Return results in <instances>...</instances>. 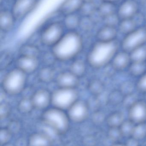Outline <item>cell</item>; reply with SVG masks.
<instances>
[{
    "instance_id": "6da1fadb",
    "label": "cell",
    "mask_w": 146,
    "mask_h": 146,
    "mask_svg": "<svg viewBox=\"0 0 146 146\" xmlns=\"http://www.w3.org/2000/svg\"><path fill=\"white\" fill-rule=\"evenodd\" d=\"M83 47L81 36L75 31H69L52 47V54L57 60L67 61L77 56Z\"/></svg>"
},
{
    "instance_id": "7a4b0ae2",
    "label": "cell",
    "mask_w": 146,
    "mask_h": 146,
    "mask_svg": "<svg viewBox=\"0 0 146 146\" xmlns=\"http://www.w3.org/2000/svg\"><path fill=\"white\" fill-rule=\"evenodd\" d=\"M119 46L116 40L109 42L97 41L87 54V62L89 66L95 69L108 66L118 52Z\"/></svg>"
},
{
    "instance_id": "3957f363",
    "label": "cell",
    "mask_w": 146,
    "mask_h": 146,
    "mask_svg": "<svg viewBox=\"0 0 146 146\" xmlns=\"http://www.w3.org/2000/svg\"><path fill=\"white\" fill-rule=\"evenodd\" d=\"M43 122L56 133H67L69 127V119L64 110L53 107L45 110L42 116Z\"/></svg>"
},
{
    "instance_id": "277c9868",
    "label": "cell",
    "mask_w": 146,
    "mask_h": 146,
    "mask_svg": "<svg viewBox=\"0 0 146 146\" xmlns=\"http://www.w3.org/2000/svg\"><path fill=\"white\" fill-rule=\"evenodd\" d=\"M26 80V74L18 68L13 69L7 73L3 80V90L9 95L19 94L25 86Z\"/></svg>"
},
{
    "instance_id": "5b68a950",
    "label": "cell",
    "mask_w": 146,
    "mask_h": 146,
    "mask_svg": "<svg viewBox=\"0 0 146 146\" xmlns=\"http://www.w3.org/2000/svg\"><path fill=\"white\" fill-rule=\"evenodd\" d=\"M75 88H59L51 94V102L54 107L67 110L78 100Z\"/></svg>"
},
{
    "instance_id": "8992f818",
    "label": "cell",
    "mask_w": 146,
    "mask_h": 146,
    "mask_svg": "<svg viewBox=\"0 0 146 146\" xmlns=\"http://www.w3.org/2000/svg\"><path fill=\"white\" fill-rule=\"evenodd\" d=\"M146 44V28L138 27L125 35L121 42V47L125 52L130 53L135 49Z\"/></svg>"
},
{
    "instance_id": "52a82bcc",
    "label": "cell",
    "mask_w": 146,
    "mask_h": 146,
    "mask_svg": "<svg viewBox=\"0 0 146 146\" xmlns=\"http://www.w3.org/2000/svg\"><path fill=\"white\" fill-rule=\"evenodd\" d=\"M64 27L62 23L55 21L49 24L43 30L40 40L43 44L53 47L64 35Z\"/></svg>"
},
{
    "instance_id": "ba28073f",
    "label": "cell",
    "mask_w": 146,
    "mask_h": 146,
    "mask_svg": "<svg viewBox=\"0 0 146 146\" xmlns=\"http://www.w3.org/2000/svg\"><path fill=\"white\" fill-rule=\"evenodd\" d=\"M39 0H14L11 7V13L16 21L27 17L37 6Z\"/></svg>"
},
{
    "instance_id": "9c48e42d",
    "label": "cell",
    "mask_w": 146,
    "mask_h": 146,
    "mask_svg": "<svg viewBox=\"0 0 146 146\" xmlns=\"http://www.w3.org/2000/svg\"><path fill=\"white\" fill-rule=\"evenodd\" d=\"M67 110L69 120L74 122L81 123L88 117L90 110L86 103L77 100Z\"/></svg>"
},
{
    "instance_id": "30bf717a",
    "label": "cell",
    "mask_w": 146,
    "mask_h": 146,
    "mask_svg": "<svg viewBox=\"0 0 146 146\" xmlns=\"http://www.w3.org/2000/svg\"><path fill=\"white\" fill-rule=\"evenodd\" d=\"M129 120L135 124L146 122V102L138 100L128 109Z\"/></svg>"
},
{
    "instance_id": "8fae6325",
    "label": "cell",
    "mask_w": 146,
    "mask_h": 146,
    "mask_svg": "<svg viewBox=\"0 0 146 146\" xmlns=\"http://www.w3.org/2000/svg\"><path fill=\"white\" fill-rule=\"evenodd\" d=\"M139 3L135 0H125L118 7L117 13L121 20L134 18L139 13Z\"/></svg>"
},
{
    "instance_id": "7c38bea8",
    "label": "cell",
    "mask_w": 146,
    "mask_h": 146,
    "mask_svg": "<svg viewBox=\"0 0 146 146\" xmlns=\"http://www.w3.org/2000/svg\"><path fill=\"white\" fill-rule=\"evenodd\" d=\"M31 98L34 109L37 110H46L51 104V94L46 89L37 90Z\"/></svg>"
},
{
    "instance_id": "4fadbf2b",
    "label": "cell",
    "mask_w": 146,
    "mask_h": 146,
    "mask_svg": "<svg viewBox=\"0 0 146 146\" xmlns=\"http://www.w3.org/2000/svg\"><path fill=\"white\" fill-rule=\"evenodd\" d=\"M131 62L129 53L122 50L116 54L111 64L115 71L122 72L128 68Z\"/></svg>"
},
{
    "instance_id": "5bb4252c",
    "label": "cell",
    "mask_w": 146,
    "mask_h": 146,
    "mask_svg": "<svg viewBox=\"0 0 146 146\" xmlns=\"http://www.w3.org/2000/svg\"><path fill=\"white\" fill-rule=\"evenodd\" d=\"M18 69L25 74H31L35 72L38 67V58L32 56L20 55L16 62Z\"/></svg>"
},
{
    "instance_id": "9a60e30c",
    "label": "cell",
    "mask_w": 146,
    "mask_h": 146,
    "mask_svg": "<svg viewBox=\"0 0 146 146\" xmlns=\"http://www.w3.org/2000/svg\"><path fill=\"white\" fill-rule=\"evenodd\" d=\"M79 79L70 72L61 73L57 77V85L59 88H75L79 84Z\"/></svg>"
},
{
    "instance_id": "2e32d148",
    "label": "cell",
    "mask_w": 146,
    "mask_h": 146,
    "mask_svg": "<svg viewBox=\"0 0 146 146\" xmlns=\"http://www.w3.org/2000/svg\"><path fill=\"white\" fill-rule=\"evenodd\" d=\"M82 0H64L58 8V12L63 16L76 13L83 4Z\"/></svg>"
},
{
    "instance_id": "e0dca14e",
    "label": "cell",
    "mask_w": 146,
    "mask_h": 146,
    "mask_svg": "<svg viewBox=\"0 0 146 146\" xmlns=\"http://www.w3.org/2000/svg\"><path fill=\"white\" fill-rule=\"evenodd\" d=\"M118 34L116 27L104 25L97 32L96 38L98 41L103 42L115 41Z\"/></svg>"
},
{
    "instance_id": "ac0fdd59",
    "label": "cell",
    "mask_w": 146,
    "mask_h": 146,
    "mask_svg": "<svg viewBox=\"0 0 146 146\" xmlns=\"http://www.w3.org/2000/svg\"><path fill=\"white\" fill-rule=\"evenodd\" d=\"M16 21L11 11L3 9L0 12V29L7 32L13 29Z\"/></svg>"
},
{
    "instance_id": "d6986e66",
    "label": "cell",
    "mask_w": 146,
    "mask_h": 146,
    "mask_svg": "<svg viewBox=\"0 0 146 146\" xmlns=\"http://www.w3.org/2000/svg\"><path fill=\"white\" fill-rule=\"evenodd\" d=\"M52 140L45 133H36L31 135L28 141L29 146H51Z\"/></svg>"
},
{
    "instance_id": "ffe728a7",
    "label": "cell",
    "mask_w": 146,
    "mask_h": 146,
    "mask_svg": "<svg viewBox=\"0 0 146 146\" xmlns=\"http://www.w3.org/2000/svg\"><path fill=\"white\" fill-rule=\"evenodd\" d=\"M81 16L79 14H72L63 16L62 24L63 27L69 31H75L79 28Z\"/></svg>"
},
{
    "instance_id": "44dd1931",
    "label": "cell",
    "mask_w": 146,
    "mask_h": 146,
    "mask_svg": "<svg viewBox=\"0 0 146 146\" xmlns=\"http://www.w3.org/2000/svg\"><path fill=\"white\" fill-rule=\"evenodd\" d=\"M125 121L124 114L121 111H116L107 116L105 122L109 128H119Z\"/></svg>"
},
{
    "instance_id": "7402d4cb",
    "label": "cell",
    "mask_w": 146,
    "mask_h": 146,
    "mask_svg": "<svg viewBox=\"0 0 146 146\" xmlns=\"http://www.w3.org/2000/svg\"><path fill=\"white\" fill-rule=\"evenodd\" d=\"M118 27L119 31L125 36L138 28L137 21L134 18L121 20Z\"/></svg>"
},
{
    "instance_id": "603a6c76",
    "label": "cell",
    "mask_w": 146,
    "mask_h": 146,
    "mask_svg": "<svg viewBox=\"0 0 146 146\" xmlns=\"http://www.w3.org/2000/svg\"><path fill=\"white\" fill-rule=\"evenodd\" d=\"M117 9L115 3L102 1L97 6V10L103 19L107 16L117 13Z\"/></svg>"
},
{
    "instance_id": "cb8c5ba5",
    "label": "cell",
    "mask_w": 146,
    "mask_h": 146,
    "mask_svg": "<svg viewBox=\"0 0 146 146\" xmlns=\"http://www.w3.org/2000/svg\"><path fill=\"white\" fill-rule=\"evenodd\" d=\"M87 88L92 96L98 97L104 91L105 85L99 79H93L88 83Z\"/></svg>"
},
{
    "instance_id": "d4e9b609",
    "label": "cell",
    "mask_w": 146,
    "mask_h": 146,
    "mask_svg": "<svg viewBox=\"0 0 146 146\" xmlns=\"http://www.w3.org/2000/svg\"><path fill=\"white\" fill-rule=\"evenodd\" d=\"M127 69L130 75L138 78L146 72V62H131Z\"/></svg>"
},
{
    "instance_id": "484cf974",
    "label": "cell",
    "mask_w": 146,
    "mask_h": 146,
    "mask_svg": "<svg viewBox=\"0 0 146 146\" xmlns=\"http://www.w3.org/2000/svg\"><path fill=\"white\" fill-rule=\"evenodd\" d=\"M54 70L50 66H45L39 70L37 74L39 80L43 83L50 82L55 78Z\"/></svg>"
},
{
    "instance_id": "4316f807",
    "label": "cell",
    "mask_w": 146,
    "mask_h": 146,
    "mask_svg": "<svg viewBox=\"0 0 146 146\" xmlns=\"http://www.w3.org/2000/svg\"><path fill=\"white\" fill-rule=\"evenodd\" d=\"M132 62H146V44L129 53Z\"/></svg>"
},
{
    "instance_id": "83f0119b",
    "label": "cell",
    "mask_w": 146,
    "mask_h": 146,
    "mask_svg": "<svg viewBox=\"0 0 146 146\" xmlns=\"http://www.w3.org/2000/svg\"><path fill=\"white\" fill-rule=\"evenodd\" d=\"M86 70V66L84 62L81 60H76L70 65L69 72L79 78L85 74Z\"/></svg>"
},
{
    "instance_id": "f1b7e54d",
    "label": "cell",
    "mask_w": 146,
    "mask_h": 146,
    "mask_svg": "<svg viewBox=\"0 0 146 146\" xmlns=\"http://www.w3.org/2000/svg\"><path fill=\"white\" fill-rule=\"evenodd\" d=\"M97 6L93 2H84L78 13L81 17H90L97 10Z\"/></svg>"
},
{
    "instance_id": "f546056e",
    "label": "cell",
    "mask_w": 146,
    "mask_h": 146,
    "mask_svg": "<svg viewBox=\"0 0 146 146\" xmlns=\"http://www.w3.org/2000/svg\"><path fill=\"white\" fill-rule=\"evenodd\" d=\"M135 124L130 120H125L119 127L120 132L123 138H130L132 137L133 131Z\"/></svg>"
},
{
    "instance_id": "4dcf8cb0",
    "label": "cell",
    "mask_w": 146,
    "mask_h": 146,
    "mask_svg": "<svg viewBox=\"0 0 146 146\" xmlns=\"http://www.w3.org/2000/svg\"><path fill=\"white\" fill-rule=\"evenodd\" d=\"M21 55L38 58L40 50L38 47L33 44H27L22 46L20 50Z\"/></svg>"
},
{
    "instance_id": "1f68e13d",
    "label": "cell",
    "mask_w": 146,
    "mask_h": 146,
    "mask_svg": "<svg viewBox=\"0 0 146 146\" xmlns=\"http://www.w3.org/2000/svg\"><path fill=\"white\" fill-rule=\"evenodd\" d=\"M124 97L119 89L113 90L108 96L107 101L111 105L117 106L122 104Z\"/></svg>"
},
{
    "instance_id": "d6a6232c",
    "label": "cell",
    "mask_w": 146,
    "mask_h": 146,
    "mask_svg": "<svg viewBox=\"0 0 146 146\" xmlns=\"http://www.w3.org/2000/svg\"><path fill=\"white\" fill-rule=\"evenodd\" d=\"M18 109L23 114H28L34 109L31 98H25L21 99L18 103Z\"/></svg>"
},
{
    "instance_id": "836d02e7",
    "label": "cell",
    "mask_w": 146,
    "mask_h": 146,
    "mask_svg": "<svg viewBox=\"0 0 146 146\" xmlns=\"http://www.w3.org/2000/svg\"><path fill=\"white\" fill-rule=\"evenodd\" d=\"M131 137L139 141L146 139V122L135 124Z\"/></svg>"
},
{
    "instance_id": "e575fe53",
    "label": "cell",
    "mask_w": 146,
    "mask_h": 146,
    "mask_svg": "<svg viewBox=\"0 0 146 146\" xmlns=\"http://www.w3.org/2000/svg\"><path fill=\"white\" fill-rule=\"evenodd\" d=\"M136 89L135 83L130 80H126L121 83L119 90L124 96L134 93Z\"/></svg>"
},
{
    "instance_id": "d590c367",
    "label": "cell",
    "mask_w": 146,
    "mask_h": 146,
    "mask_svg": "<svg viewBox=\"0 0 146 146\" xmlns=\"http://www.w3.org/2000/svg\"><path fill=\"white\" fill-rule=\"evenodd\" d=\"M95 25L90 17H81L79 28L84 31H90L93 29Z\"/></svg>"
},
{
    "instance_id": "8d00e7d4",
    "label": "cell",
    "mask_w": 146,
    "mask_h": 146,
    "mask_svg": "<svg viewBox=\"0 0 146 146\" xmlns=\"http://www.w3.org/2000/svg\"><path fill=\"white\" fill-rule=\"evenodd\" d=\"M121 20L117 13H115L104 18L103 21L104 25L116 27L117 26H118Z\"/></svg>"
},
{
    "instance_id": "74e56055",
    "label": "cell",
    "mask_w": 146,
    "mask_h": 146,
    "mask_svg": "<svg viewBox=\"0 0 146 146\" xmlns=\"http://www.w3.org/2000/svg\"><path fill=\"white\" fill-rule=\"evenodd\" d=\"M108 136L109 139L114 143L119 142L123 138L119 128H109L108 132Z\"/></svg>"
},
{
    "instance_id": "f35d334b",
    "label": "cell",
    "mask_w": 146,
    "mask_h": 146,
    "mask_svg": "<svg viewBox=\"0 0 146 146\" xmlns=\"http://www.w3.org/2000/svg\"><path fill=\"white\" fill-rule=\"evenodd\" d=\"M106 117L103 112L98 110L93 111L91 117L92 121L94 124L100 125L105 122Z\"/></svg>"
},
{
    "instance_id": "ab89813d",
    "label": "cell",
    "mask_w": 146,
    "mask_h": 146,
    "mask_svg": "<svg viewBox=\"0 0 146 146\" xmlns=\"http://www.w3.org/2000/svg\"><path fill=\"white\" fill-rule=\"evenodd\" d=\"M135 86L138 92L141 93L146 94V72L138 78Z\"/></svg>"
},
{
    "instance_id": "60d3db41",
    "label": "cell",
    "mask_w": 146,
    "mask_h": 146,
    "mask_svg": "<svg viewBox=\"0 0 146 146\" xmlns=\"http://www.w3.org/2000/svg\"><path fill=\"white\" fill-rule=\"evenodd\" d=\"M138 100H139V99L137 97V95L134 93L132 94L124 96L123 102L122 104H123V105L128 109Z\"/></svg>"
},
{
    "instance_id": "b9f144b4",
    "label": "cell",
    "mask_w": 146,
    "mask_h": 146,
    "mask_svg": "<svg viewBox=\"0 0 146 146\" xmlns=\"http://www.w3.org/2000/svg\"><path fill=\"white\" fill-rule=\"evenodd\" d=\"M11 133L7 129H1L0 132V142L1 145L8 144L11 137Z\"/></svg>"
},
{
    "instance_id": "7bdbcfd3",
    "label": "cell",
    "mask_w": 146,
    "mask_h": 146,
    "mask_svg": "<svg viewBox=\"0 0 146 146\" xmlns=\"http://www.w3.org/2000/svg\"><path fill=\"white\" fill-rule=\"evenodd\" d=\"M11 109L8 104L6 103L1 104L0 106V117L1 119L7 117L10 114Z\"/></svg>"
},
{
    "instance_id": "ee69618b",
    "label": "cell",
    "mask_w": 146,
    "mask_h": 146,
    "mask_svg": "<svg viewBox=\"0 0 146 146\" xmlns=\"http://www.w3.org/2000/svg\"><path fill=\"white\" fill-rule=\"evenodd\" d=\"M1 68H3L6 67H7L9 64L11 63V60H12V56L8 54H4L1 56Z\"/></svg>"
},
{
    "instance_id": "f6af8a7d",
    "label": "cell",
    "mask_w": 146,
    "mask_h": 146,
    "mask_svg": "<svg viewBox=\"0 0 146 146\" xmlns=\"http://www.w3.org/2000/svg\"><path fill=\"white\" fill-rule=\"evenodd\" d=\"M125 145L126 146H140L139 141L130 137L128 139Z\"/></svg>"
},
{
    "instance_id": "bcb514c9",
    "label": "cell",
    "mask_w": 146,
    "mask_h": 146,
    "mask_svg": "<svg viewBox=\"0 0 146 146\" xmlns=\"http://www.w3.org/2000/svg\"><path fill=\"white\" fill-rule=\"evenodd\" d=\"M85 144L87 146H95L96 144V139L93 136H89L86 139Z\"/></svg>"
},
{
    "instance_id": "7dc6e473",
    "label": "cell",
    "mask_w": 146,
    "mask_h": 146,
    "mask_svg": "<svg viewBox=\"0 0 146 146\" xmlns=\"http://www.w3.org/2000/svg\"><path fill=\"white\" fill-rule=\"evenodd\" d=\"M101 1H102L108 2H111L115 3L117 2L120 1V0H101Z\"/></svg>"
},
{
    "instance_id": "c3c4849f",
    "label": "cell",
    "mask_w": 146,
    "mask_h": 146,
    "mask_svg": "<svg viewBox=\"0 0 146 146\" xmlns=\"http://www.w3.org/2000/svg\"><path fill=\"white\" fill-rule=\"evenodd\" d=\"M111 146H126L125 144H122L120 142H117L113 144Z\"/></svg>"
},
{
    "instance_id": "681fc988",
    "label": "cell",
    "mask_w": 146,
    "mask_h": 146,
    "mask_svg": "<svg viewBox=\"0 0 146 146\" xmlns=\"http://www.w3.org/2000/svg\"><path fill=\"white\" fill-rule=\"evenodd\" d=\"M141 3L143 5L146 6V0H141Z\"/></svg>"
},
{
    "instance_id": "f907efd6",
    "label": "cell",
    "mask_w": 146,
    "mask_h": 146,
    "mask_svg": "<svg viewBox=\"0 0 146 146\" xmlns=\"http://www.w3.org/2000/svg\"><path fill=\"white\" fill-rule=\"evenodd\" d=\"M84 2H93L94 0H82Z\"/></svg>"
},
{
    "instance_id": "816d5d0a",
    "label": "cell",
    "mask_w": 146,
    "mask_h": 146,
    "mask_svg": "<svg viewBox=\"0 0 146 146\" xmlns=\"http://www.w3.org/2000/svg\"><path fill=\"white\" fill-rule=\"evenodd\" d=\"M3 146H12L10 145H7V144H6V145H3Z\"/></svg>"
},
{
    "instance_id": "f5cc1de1",
    "label": "cell",
    "mask_w": 146,
    "mask_h": 146,
    "mask_svg": "<svg viewBox=\"0 0 146 146\" xmlns=\"http://www.w3.org/2000/svg\"><path fill=\"white\" fill-rule=\"evenodd\" d=\"M144 27H145L146 28V23H145V26Z\"/></svg>"
},
{
    "instance_id": "db71d44e",
    "label": "cell",
    "mask_w": 146,
    "mask_h": 146,
    "mask_svg": "<svg viewBox=\"0 0 146 146\" xmlns=\"http://www.w3.org/2000/svg\"></svg>"
}]
</instances>
